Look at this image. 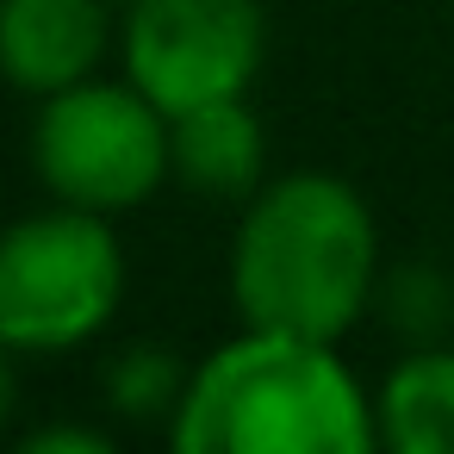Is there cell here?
<instances>
[{"instance_id": "cell-13", "label": "cell", "mask_w": 454, "mask_h": 454, "mask_svg": "<svg viewBox=\"0 0 454 454\" xmlns=\"http://www.w3.org/2000/svg\"><path fill=\"white\" fill-rule=\"evenodd\" d=\"M125 7H144V0H125Z\"/></svg>"}, {"instance_id": "cell-4", "label": "cell", "mask_w": 454, "mask_h": 454, "mask_svg": "<svg viewBox=\"0 0 454 454\" xmlns=\"http://www.w3.org/2000/svg\"><path fill=\"white\" fill-rule=\"evenodd\" d=\"M32 168L51 200L119 218L137 212L168 175V113L125 75V82H75L38 100L32 119Z\"/></svg>"}, {"instance_id": "cell-7", "label": "cell", "mask_w": 454, "mask_h": 454, "mask_svg": "<svg viewBox=\"0 0 454 454\" xmlns=\"http://www.w3.org/2000/svg\"><path fill=\"white\" fill-rule=\"evenodd\" d=\"M168 162L175 181L206 200H249L268 168V131L243 100H212L168 119Z\"/></svg>"}, {"instance_id": "cell-8", "label": "cell", "mask_w": 454, "mask_h": 454, "mask_svg": "<svg viewBox=\"0 0 454 454\" xmlns=\"http://www.w3.org/2000/svg\"><path fill=\"white\" fill-rule=\"evenodd\" d=\"M373 417L392 454H454V342L411 348L380 380Z\"/></svg>"}, {"instance_id": "cell-3", "label": "cell", "mask_w": 454, "mask_h": 454, "mask_svg": "<svg viewBox=\"0 0 454 454\" xmlns=\"http://www.w3.org/2000/svg\"><path fill=\"white\" fill-rule=\"evenodd\" d=\"M125 299V249L113 218L44 206L0 231V342L13 355H63L94 342Z\"/></svg>"}, {"instance_id": "cell-1", "label": "cell", "mask_w": 454, "mask_h": 454, "mask_svg": "<svg viewBox=\"0 0 454 454\" xmlns=\"http://www.w3.org/2000/svg\"><path fill=\"white\" fill-rule=\"evenodd\" d=\"M380 268L367 200L324 168H299L243 200L231 237V305L255 330L336 342L367 317Z\"/></svg>"}, {"instance_id": "cell-6", "label": "cell", "mask_w": 454, "mask_h": 454, "mask_svg": "<svg viewBox=\"0 0 454 454\" xmlns=\"http://www.w3.org/2000/svg\"><path fill=\"white\" fill-rule=\"evenodd\" d=\"M106 38V0H0V75L32 100L88 82Z\"/></svg>"}, {"instance_id": "cell-9", "label": "cell", "mask_w": 454, "mask_h": 454, "mask_svg": "<svg viewBox=\"0 0 454 454\" xmlns=\"http://www.w3.org/2000/svg\"><path fill=\"white\" fill-rule=\"evenodd\" d=\"M373 305L380 317L411 342H448L454 330V274L442 262H398V268H380V286H373Z\"/></svg>"}, {"instance_id": "cell-11", "label": "cell", "mask_w": 454, "mask_h": 454, "mask_svg": "<svg viewBox=\"0 0 454 454\" xmlns=\"http://www.w3.org/2000/svg\"><path fill=\"white\" fill-rule=\"evenodd\" d=\"M26 454H113V435L94 423H44L20 442Z\"/></svg>"}, {"instance_id": "cell-5", "label": "cell", "mask_w": 454, "mask_h": 454, "mask_svg": "<svg viewBox=\"0 0 454 454\" xmlns=\"http://www.w3.org/2000/svg\"><path fill=\"white\" fill-rule=\"evenodd\" d=\"M268 57L262 0H144L125 26V75L175 119L243 100Z\"/></svg>"}, {"instance_id": "cell-10", "label": "cell", "mask_w": 454, "mask_h": 454, "mask_svg": "<svg viewBox=\"0 0 454 454\" xmlns=\"http://www.w3.org/2000/svg\"><path fill=\"white\" fill-rule=\"evenodd\" d=\"M187 380L193 367L168 342H131L106 361V404L113 417H131V423H168Z\"/></svg>"}, {"instance_id": "cell-2", "label": "cell", "mask_w": 454, "mask_h": 454, "mask_svg": "<svg viewBox=\"0 0 454 454\" xmlns=\"http://www.w3.org/2000/svg\"><path fill=\"white\" fill-rule=\"evenodd\" d=\"M168 442L181 454H367L380 417L336 342L243 324L193 367Z\"/></svg>"}, {"instance_id": "cell-12", "label": "cell", "mask_w": 454, "mask_h": 454, "mask_svg": "<svg viewBox=\"0 0 454 454\" xmlns=\"http://www.w3.org/2000/svg\"><path fill=\"white\" fill-rule=\"evenodd\" d=\"M13 411H20V373H13V348L0 342V429L13 423Z\"/></svg>"}]
</instances>
